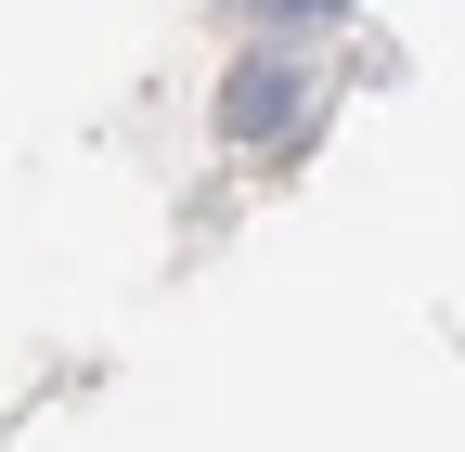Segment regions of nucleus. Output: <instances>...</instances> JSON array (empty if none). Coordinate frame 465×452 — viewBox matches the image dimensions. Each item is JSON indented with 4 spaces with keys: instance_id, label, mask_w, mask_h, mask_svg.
Instances as JSON below:
<instances>
[{
    "instance_id": "1",
    "label": "nucleus",
    "mask_w": 465,
    "mask_h": 452,
    "mask_svg": "<svg viewBox=\"0 0 465 452\" xmlns=\"http://www.w3.org/2000/svg\"><path fill=\"white\" fill-rule=\"evenodd\" d=\"M311 117H323L311 52H246V65L220 78V142H232V155H298Z\"/></svg>"
},
{
    "instance_id": "2",
    "label": "nucleus",
    "mask_w": 465,
    "mask_h": 452,
    "mask_svg": "<svg viewBox=\"0 0 465 452\" xmlns=\"http://www.w3.org/2000/svg\"><path fill=\"white\" fill-rule=\"evenodd\" d=\"M259 26H323V14H349V0H246Z\"/></svg>"
}]
</instances>
